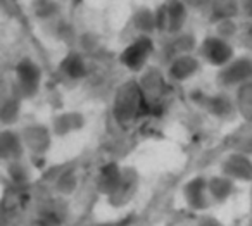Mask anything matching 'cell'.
Here are the masks:
<instances>
[{"instance_id":"cell-4","label":"cell","mask_w":252,"mask_h":226,"mask_svg":"<svg viewBox=\"0 0 252 226\" xmlns=\"http://www.w3.org/2000/svg\"><path fill=\"white\" fill-rule=\"evenodd\" d=\"M204 56L214 64H223L231 56V50L223 40L207 38L204 42Z\"/></svg>"},{"instance_id":"cell-2","label":"cell","mask_w":252,"mask_h":226,"mask_svg":"<svg viewBox=\"0 0 252 226\" xmlns=\"http://www.w3.org/2000/svg\"><path fill=\"white\" fill-rule=\"evenodd\" d=\"M151 50H152L151 40L144 36V38H140L138 42H135L133 45L125 50V54H123V63L128 67H131V69H140L145 61H147Z\"/></svg>"},{"instance_id":"cell-9","label":"cell","mask_w":252,"mask_h":226,"mask_svg":"<svg viewBox=\"0 0 252 226\" xmlns=\"http://www.w3.org/2000/svg\"><path fill=\"white\" fill-rule=\"evenodd\" d=\"M187 7H193V9H204V7H211V2L213 0H182Z\"/></svg>"},{"instance_id":"cell-5","label":"cell","mask_w":252,"mask_h":226,"mask_svg":"<svg viewBox=\"0 0 252 226\" xmlns=\"http://www.w3.org/2000/svg\"><path fill=\"white\" fill-rule=\"evenodd\" d=\"M211 12L213 18L218 21H230L238 12V2L237 0H213L211 2Z\"/></svg>"},{"instance_id":"cell-3","label":"cell","mask_w":252,"mask_h":226,"mask_svg":"<svg viewBox=\"0 0 252 226\" xmlns=\"http://www.w3.org/2000/svg\"><path fill=\"white\" fill-rule=\"evenodd\" d=\"M142 105V94L140 88L137 87H126L125 94L121 95V98L118 100V112L123 118H130L131 114L140 109Z\"/></svg>"},{"instance_id":"cell-6","label":"cell","mask_w":252,"mask_h":226,"mask_svg":"<svg viewBox=\"0 0 252 226\" xmlns=\"http://www.w3.org/2000/svg\"><path fill=\"white\" fill-rule=\"evenodd\" d=\"M135 25H137V28H142V30L158 28V25H156V12L149 11L147 7L138 9L137 14H135Z\"/></svg>"},{"instance_id":"cell-8","label":"cell","mask_w":252,"mask_h":226,"mask_svg":"<svg viewBox=\"0 0 252 226\" xmlns=\"http://www.w3.org/2000/svg\"><path fill=\"white\" fill-rule=\"evenodd\" d=\"M245 94L240 97V102H242V109H244L245 112H249V114L252 116V87L245 88Z\"/></svg>"},{"instance_id":"cell-7","label":"cell","mask_w":252,"mask_h":226,"mask_svg":"<svg viewBox=\"0 0 252 226\" xmlns=\"http://www.w3.org/2000/svg\"><path fill=\"white\" fill-rule=\"evenodd\" d=\"M249 64H251V63L240 61V63H237L233 67H230V69L226 71L228 81H230V83H233V81L245 80V76L249 74Z\"/></svg>"},{"instance_id":"cell-1","label":"cell","mask_w":252,"mask_h":226,"mask_svg":"<svg viewBox=\"0 0 252 226\" xmlns=\"http://www.w3.org/2000/svg\"><path fill=\"white\" fill-rule=\"evenodd\" d=\"M187 18V5L182 0H166L156 11V25L161 32H178Z\"/></svg>"}]
</instances>
